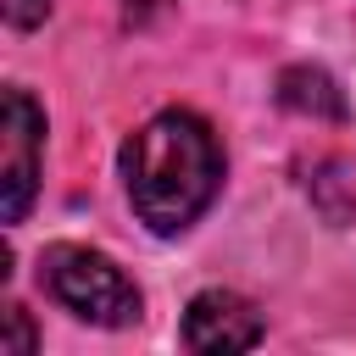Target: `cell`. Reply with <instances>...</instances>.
Here are the masks:
<instances>
[{
  "label": "cell",
  "instance_id": "5",
  "mask_svg": "<svg viewBox=\"0 0 356 356\" xmlns=\"http://www.w3.org/2000/svg\"><path fill=\"white\" fill-rule=\"evenodd\" d=\"M278 100L289 106V111H312V117H345V95L334 89V78L328 72H317V67H289L284 78H278Z\"/></svg>",
  "mask_w": 356,
  "mask_h": 356
},
{
  "label": "cell",
  "instance_id": "6",
  "mask_svg": "<svg viewBox=\"0 0 356 356\" xmlns=\"http://www.w3.org/2000/svg\"><path fill=\"white\" fill-rule=\"evenodd\" d=\"M0 317H6V339H0V350H11V356H28V350H33V328H28V312H22V306H6Z\"/></svg>",
  "mask_w": 356,
  "mask_h": 356
},
{
  "label": "cell",
  "instance_id": "4",
  "mask_svg": "<svg viewBox=\"0 0 356 356\" xmlns=\"http://www.w3.org/2000/svg\"><path fill=\"white\" fill-rule=\"evenodd\" d=\"M184 345L206 350V356L250 350V345H261V312L234 289H206L184 312Z\"/></svg>",
  "mask_w": 356,
  "mask_h": 356
},
{
  "label": "cell",
  "instance_id": "3",
  "mask_svg": "<svg viewBox=\"0 0 356 356\" xmlns=\"http://www.w3.org/2000/svg\"><path fill=\"white\" fill-rule=\"evenodd\" d=\"M39 145H44V111L6 89V122H0V189H6V222H22L39 189Z\"/></svg>",
  "mask_w": 356,
  "mask_h": 356
},
{
  "label": "cell",
  "instance_id": "2",
  "mask_svg": "<svg viewBox=\"0 0 356 356\" xmlns=\"http://www.w3.org/2000/svg\"><path fill=\"white\" fill-rule=\"evenodd\" d=\"M39 284L83 323L95 328H128L139 323V289L122 278V267L89 245H50L39 261Z\"/></svg>",
  "mask_w": 356,
  "mask_h": 356
},
{
  "label": "cell",
  "instance_id": "1",
  "mask_svg": "<svg viewBox=\"0 0 356 356\" xmlns=\"http://www.w3.org/2000/svg\"><path fill=\"white\" fill-rule=\"evenodd\" d=\"M122 184L150 234H184L222 184V150L195 111H161L122 145Z\"/></svg>",
  "mask_w": 356,
  "mask_h": 356
},
{
  "label": "cell",
  "instance_id": "7",
  "mask_svg": "<svg viewBox=\"0 0 356 356\" xmlns=\"http://www.w3.org/2000/svg\"><path fill=\"white\" fill-rule=\"evenodd\" d=\"M44 11H50V0H6L11 28H33V22H44Z\"/></svg>",
  "mask_w": 356,
  "mask_h": 356
}]
</instances>
